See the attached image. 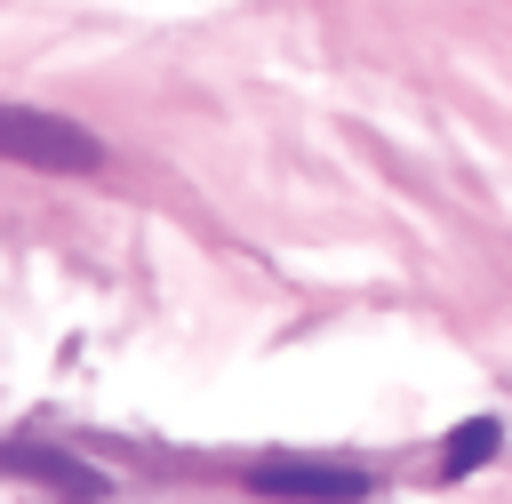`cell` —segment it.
I'll return each instance as SVG.
<instances>
[{
  "mask_svg": "<svg viewBox=\"0 0 512 504\" xmlns=\"http://www.w3.org/2000/svg\"><path fill=\"white\" fill-rule=\"evenodd\" d=\"M0 160L48 168V176H96V168H104V144H96L80 120H64V112L0 104Z\"/></svg>",
  "mask_w": 512,
  "mask_h": 504,
  "instance_id": "obj_1",
  "label": "cell"
},
{
  "mask_svg": "<svg viewBox=\"0 0 512 504\" xmlns=\"http://www.w3.org/2000/svg\"><path fill=\"white\" fill-rule=\"evenodd\" d=\"M256 496H280V504H360L368 496V472L360 464H320V456H272L248 472Z\"/></svg>",
  "mask_w": 512,
  "mask_h": 504,
  "instance_id": "obj_2",
  "label": "cell"
},
{
  "mask_svg": "<svg viewBox=\"0 0 512 504\" xmlns=\"http://www.w3.org/2000/svg\"><path fill=\"white\" fill-rule=\"evenodd\" d=\"M0 472L40 480L48 496H72V504H104V496H112V480H104L96 464H80L72 448H40V440H0Z\"/></svg>",
  "mask_w": 512,
  "mask_h": 504,
  "instance_id": "obj_3",
  "label": "cell"
},
{
  "mask_svg": "<svg viewBox=\"0 0 512 504\" xmlns=\"http://www.w3.org/2000/svg\"><path fill=\"white\" fill-rule=\"evenodd\" d=\"M496 448H504V424H496V416H464V424L440 440V472H448V480H464V472H480Z\"/></svg>",
  "mask_w": 512,
  "mask_h": 504,
  "instance_id": "obj_4",
  "label": "cell"
}]
</instances>
